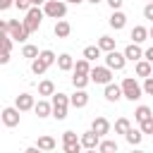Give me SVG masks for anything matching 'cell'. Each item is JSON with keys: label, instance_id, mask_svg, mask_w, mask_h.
<instances>
[{"label": "cell", "instance_id": "6da1fadb", "mask_svg": "<svg viewBox=\"0 0 153 153\" xmlns=\"http://www.w3.org/2000/svg\"><path fill=\"white\" fill-rule=\"evenodd\" d=\"M122 93H124V98L127 100H139L141 96H143V86H139V81L134 79V76H124V81H122Z\"/></svg>", "mask_w": 153, "mask_h": 153}, {"label": "cell", "instance_id": "7a4b0ae2", "mask_svg": "<svg viewBox=\"0 0 153 153\" xmlns=\"http://www.w3.org/2000/svg\"><path fill=\"white\" fill-rule=\"evenodd\" d=\"M69 105L72 103H69V96L67 93H53V117L55 120H65Z\"/></svg>", "mask_w": 153, "mask_h": 153}, {"label": "cell", "instance_id": "3957f363", "mask_svg": "<svg viewBox=\"0 0 153 153\" xmlns=\"http://www.w3.org/2000/svg\"><path fill=\"white\" fill-rule=\"evenodd\" d=\"M43 12H45V17H50V19H62V17L67 14V2H65V0H45Z\"/></svg>", "mask_w": 153, "mask_h": 153}, {"label": "cell", "instance_id": "277c9868", "mask_svg": "<svg viewBox=\"0 0 153 153\" xmlns=\"http://www.w3.org/2000/svg\"><path fill=\"white\" fill-rule=\"evenodd\" d=\"M43 14H45V12H43L38 5H33V7L26 12V17H24L22 22H24V26H26V31H29V33H33V31L41 26V22H43Z\"/></svg>", "mask_w": 153, "mask_h": 153}, {"label": "cell", "instance_id": "5b68a950", "mask_svg": "<svg viewBox=\"0 0 153 153\" xmlns=\"http://www.w3.org/2000/svg\"><path fill=\"white\" fill-rule=\"evenodd\" d=\"M62 148H65V153H79L84 146H81V139H76L74 131H65L62 134Z\"/></svg>", "mask_w": 153, "mask_h": 153}, {"label": "cell", "instance_id": "8992f818", "mask_svg": "<svg viewBox=\"0 0 153 153\" xmlns=\"http://www.w3.org/2000/svg\"><path fill=\"white\" fill-rule=\"evenodd\" d=\"M105 65H108L110 69L120 72V69H124V65H127V55H124V53H117V50H110V53L105 55Z\"/></svg>", "mask_w": 153, "mask_h": 153}, {"label": "cell", "instance_id": "52a82bcc", "mask_svg": "<svg viewBox=\"0 0 153 153\" xmlns=\"http://www.w3.org/2000/svg\"><path fill=\"white\" fill-rule=\"evenodd\" d=\"M91 81L93 84H110L112 81V69L105 65V67H93L91 69Z\"/></svg>", "mask_w": 153, "mask_h": 153}, {"label": "cell", "instance_id": "ba28073f", "mask_svg": "<svg viewBox=\"0 0 153 153\" xmlns=\"http://www.w3.org/2000/svg\"><path fill=\"white\" fill-rule=\"evenodd\" d=\"M98 143H100V134H98V131L88 129L86 134H81V146H84L86 151H96Z\"/></svg>", "mask_w": 153, "mask_h": 153}, {"label": "cell", "instance_id": "9c48e42d", "mask_svg": "<svg viewBox=\"0 0 153 153\" xmlns=\"http://www.w3.org/2000/svg\"><path fill=\"white\" fill-rule=\"evenodd\" d=\"M19 112H22V110H19L17 105H14V108H5V110H2V124H5V127H17V124H19Z\"/></svg>", "mask_w": 153, "mask_h": 153}, {"label": "cell", "instance_id": "30bf717a", "mask_svg": "<svg viewBox=\"0 0 153 153\" xmlns=\"http://www.w3.org/2000/svg\"><path fill=\"white\" fill-rule=\"evenodd\" d=\"M103 96H105V100L117 103L120 98H124V93H122V84H120V86H117V84H112V81H110V84H105V93H103Z\"/></svg>", "mask_w": 153, "mask_h": 153}, {"label": "cell", "instance_id": "8fae6325", "mask_svg": "<svg viewBox=\"0 0 153 153\" xmlns=\"http://www.w3.org/2000/svg\"><path fill=\"white\" fill-rule=\"evenodd\" d=\"M134 72H136V76H143V79H146V76L153 74V62H148L146 57H141V60L134 65Z\"/></svg>", "mask_w": 153, "mask_h": 153}, {"label": "cell", "instance_id": "7c38bea8", "mask_svg": "<svg viewBox=\"0 0 153 153\" xmlns=\"http://www.w3.org/2000/svg\"><path fill=\"white\" fill-rule=\"evenodd\" d=\"M69 103H72L74 108H86V105H88V93H86L84 88H76V91L69 96Z\"/></svg>", "mask_w": 153, "mask_h": 153}, {"label": "cell", "instance_id": "4fadbf2b", "mask_svg": "<svg viewBox=\"0 0 153 153\" xmlns=\"http://www.w3.org/2000/svg\"><path fill=\"white\" fill-rule=\"evenodd\" d=\"M14 105H17L22 112H26V110H33L36 103H33V96H31V93H19L17 100H14Z\"/></svg>", "mask_w": 153, "mask_h": 153}, {"label": "cell", "instance_id": "5bb4252c", "mask_svg": "<svg viewBox=\"0 0 153 153\" xmlns=\"http://www.w3.org/2000/svg\"><path fill=\"white\" fill-rule=\"evenodd\" d=\"M115 31H120V29H124V24H127V14L124 12H120V10H112V14H110V22H108Z\"/></svg>", "mask_w": 153, "mask_h": 153}, {"label": "cell", "instance_id": "9a60e30c", "mask_svg": "<svg viewBox=\"0 0 153 153\" xmlns=\"http://www.w3.org/2000/svg\"><path fill=\"white\" fill-rule=\"evenodd\" d=\"M124 55H127V60H131V62H139V60L143 57V50L139 48V43H129V45L124 48Z\"/></svg>", "mask_w": 153, "mask_h": 153}, {"label": "cell", "instance_id": "2e32d148", "mask_svg": "<svg viewBox=\"0 0 153 153\" xmlns=\"http://www.w3.org/2000/svg\"><path fill=\"white\" fill-rule=\"evenodd\" d=\"M91 129H93V131H98L100 136H105V134L110 131V122H108L105 117H93V122H91Z\"/></svg>", "mask_w": 153, "mask_h": 153}, {"label": "cell", "instance_id": "e0dca14e", "mask_svg": "<svg viewBox=\"0 0 153 153\" xmlns=\"http://www.w3.org/2000/svg\"><path fill=\"white\" fill-rule=\"evenodd\" d=\"M53 31H55V36H57V38H67V36L72 33V26H69V22H65V19H57Z\"/></svg>", "mask_w": 153, "mask_h": 153}, {"label": "cell", "instance_id": "ac0fdd59", "mask_svg": "<svg viewBox=\"0 0 153 153\" xmlns=\"http://www.w3.org/2000/svg\"><path fill=\"white\" fill-rule=\"evenodd\" d=\"M33 112H36L38 117H48V115H53V103H48V100H38V103L33 105Z\"/></svg>", "mask_w": 153, "mask_h": 153}, {"label": "cell", "instance_id": "d6986e66", "mask_svg": "<svg viewBox=\"0 0 153 153\" xmlns=\"http://www.w3.org/2000/svg\"><path fill=\"white\" fill-rule=\"evenodd\" d=\"M48 67H50V65H48V62H45V60H43V57H41V55H38V57H33V60H31V72H33V74H36V76H41V74H43V72H45V69H48Z\"/></svg>", "mask_w": 153, "mask_h": 153}, {"label": "cell", "instance_id": "ffe728a7", "mask_svg": "<svg viewBox=\"0 0 153 153\" xmlns=\"http://www.w3.org/2000/svg\"><path fill=\"white\" fill-rule=\"evenodd\" d=\"M57 67H60L62 72H69V69H74V60H72V55H69V53H62V55L57 57Z\"/></svg>", "mask_w": 153, "mask_h": 153}, {"label": "cell", "instance_id": "44dd1931", "mask_svg": "<svg viewBox=\"0 0 153 153\" xmlns=\"http://www.w3.org/2000/svg\"><path fill=\"white\" fill-rule=\"evenodd\" d=\"M88 81H91V74H84V72H74V76H72L74 88H86Z\"/></svg>", "mask_w": 153, "mask_h": 153}, {"label": "cell", "instance_id": "7402d4cb", "mask_svg": "<svg viewBox=\"0 0 153 153\" xmlns=\"http://www.w3.org/2000/svg\"><path fill=\"white\" fill-rule=\"evenodd\" d=\"M124 139H127L131 146H139V143H141V139H143V131H141V127H139V129H134V127H131V129L124 134Z\"/></svg>", "mask_w": 153, "mask_h": 153}, {"label": "cell", "instance_id": "603a6c76", "mask_svg": "<svg viewBox=\"0 0 153 153\" xmlns=\"http://www.w3.org/2000/svg\"><path fill=\"white\" fill-rule=\"evenodd\" d=\"M131 38H134V43H143V41L151 38V36H148V29H146V26H134V29H131Z\"/></svg>", "mask_w": 153, "mask_h": 153}, {"label": "cell", "instance_id": "cb8c5ba5", "mask_svg": "<svg viewBox=\"0 0 153 153\" xmlns=\"http://www.w3.org/2000/svg\"><path fill=\"white\" fill-rule=\"evenodd\" d=\"M148 117H153V112H151V108H148V105H139V108L134 110V120H136L139 124H141L143 120H148Z\"/></svg>", "mask_w": 153, "mask_h": 153}, {"label": "cell", "instance_id": "d4e9b609", "mask_svg": "<svg viewBox=\"0 0 153 153\" xmlns=\"http://www.w3.org/2000/svg\"><path fill=\"white\" fill-rule=\"evenodd\" d=\"M53 93H55V84L50 79H43L38 84V96H53Z\"/></svg>", "mask_w": 153, "mask_h": 153}, {"label": "cell", "instance_id": "484cf974", "mask_svg": "<svg viewBox=\"0 0 153 153\" xmlns=\"http://www.w3.org/2000/svg\"><path fill=\"white\" fill-rule=\"evenodd\" d=\"M36 146H38L41 151H55V146H57V143H55V139H53V136H38V143H36Z\"/></svg>", "mask_w": 153, "mask_h": 153}, {"label": "cell", "instance_id": "4316f807", "mask_svg": "<svg viewBox=\"0 0 153 153\" xmlns=\"http://www.w3.org/2000/svg\"><path fill=\"white\" fill-rule=\"evenodd\" d=\"M100 53H103V50H100V45H86V48H84V57H86V60H91V62H93V60H98V57H100Z\"/></svg>", "mask_w": 153, "mask_h": 153}, {"label": "cell", "instance_id": "83f0119b", "mask_svg": "<svg viewBox=\"0 0 153 153\" xmlns=\"http://www.w3.org/2000/svg\"><path fill=\"white\" fill-rule=\"evenodd\" d=\"M98 45H100L103 53H110V50H115V38H110V36H100V38H98Z\"/></svg>", "mask_w": 153, "mask_h": 153}, {"label": "cell", "instance_id": "f1b7e54d", "mask_svg": "<svg viewBox=\"0 0 153 153\" xmlns=\"http://www.w3.org/2000/svg\"><path fill=\"white\" fill-rule=\"evenodd\" d=\"M131 129V122L127 120V117H120L117 122H115V134H127Z\"/></svg>", "mask_w": 153, "mask_h": 153}, {"label": "cell", "instance_id": "f546056e", "mask_svg": "<svg viewBox=\"0 0 153 153\" xmlns=\"http://www.w3.org/2000/svg\"><path fill=\"white\" fill-rule=\"evenodd\" d=\"M41 53H38V48L36 45H31V43H26L24 48H22V57H26V60H33V57H38Z\"/></svg>", "mask_w": 153, "mask_h": 153}, {"label": "cell", "instance_id": "4dcf8cb0", "mask_svg": "<svg viewBox=\"0 0 153 153\" xmlns=\"http://www.w3.org/2000/svg\"><path fill=\"white\" fill-rule=\"evenodd\" d=\"M88 62H91V60H86V57L76 60V62H74V72H84V74H91V69H93V67H91Z\"/></svg>", "mask_w": 153, "mask_h": 153}, {"label": "cell", "instance_id": "1f68e13d", "mask_svg": "<svg viewBox=\"0 0 153 153\" xmlns=\"http://www.w3.org/2000/svg\"><path fill=\"white\" fill-rule=\"evenodd\" d=\"M98 151L100 153H112V151H117V143L115 141H100L98 143Z\"/></svg>", "mask_w": 153, "mask_h": 153}, {"label": "cell", "instance_id": "d6a6232c", "mask_svg": "<svg viewBox=\"0 0 153 153\" xmlns=\"http://www.w3.org/2000/svg\"><path fill=\"white\" fill-rule=\"evenodd\" d=\"M14 7H17L19 12H29V10L33 7V2H31V0H14Z\"/></svg>", "mask_w": 153, "mask_h": 153}, {"label": "cell", "instance_id": "836d02e7", "mask_svg": "<svg viewBox=\"0 0 153 153\" xmlns=\"http://www.w3.org/2000/svg\"><path fill=\"white\" fill-rule=\"evenodd\" d=\"M139 127H141V131H143V134H153V117L143 120V122H141Z\"/></svg>", "mask_w": 153, "mask_h": 153}, {"label": "cell", "instance_id": "e575fe53", "mask_svg": "<svg viewBox=\"0 0 153 153\" xmlns=\"http://www.w3.org/2000/svg\"><path fill=\"white\" fill-rule=\"evenodd\" d=\"M143 93L153 96V76H146V79H143Z\"/></svg>", "mask_w": 153, "mask_h": 153}, {"label": "cell", "instance_id": "d590c367", "mask_svg": "<svg viewBox=\"0 0 153 153\" xmlns=\"http://www.w3.org/2000/svg\"><path fill=\"white\" fill-rule=\"evenodd\" d=\"M143 17H146V19H151V22H153V2H148V5H146V7H143Z\"/></svg>", "mask_w": 153, "mask_h": 153}, {"label": "cell", "instance_id": "8d00e7d4", "mask_svg": "<svg viewBox=\"0 0 153 153\" xmlns=\"http://www.w3.org/2000/svg\"><path fill=\"white\" fill-rule=\"evenodd\" d=\"M105 2H108V5H110V7H112V10H120V7H122V2H124V0H105Z\"/></svg>", "mask_w": 153, "mask_h": 153}, {"label": "cell", "instance_id": "74e56055", "mask_svg": "<svg viewBox=\"0 0 153 153\" xmlns=\"http://www.w3.org/2000/svg\"><path fill=\"white\" fill-rule=\"evenodd\" d=\"M14 5V0H0V10H10Z\"/></svg>", "mask_w": 153, "mask_h": 153}, {"label": "cell", "instance_id": "f35d334b", "mask_svg": "<svg viewBox=\"0 0 153 153\" xmlns=\"http://www.w3.org/2000/svg\"><path fill=\"white\" fill-rule=\"evenodd\" d=\"M143 57H146L148 62H153V45H151L148 50H143Z\"/></svg>", "mask_w": 153, "mask_h": 153}, {"label": "cell", "instance_id": "ab89813d", "mask_svg": "<svg viewBox=\"0 0 153 153\" xmlns=\"http://www.w3.org/2000/svg\"><path fill=\"white\" fill-rule=\"evenodd\" d=\"M33 5H45V0H31Z\"/></svg>", "mask_w": 153, "mask_h": 153}, {"label": "cell", "instance_id": "60d3db41", "mask_svg": "<svg viewBox=\"0 0 153 153\" xmlns=\"http://www.w3.org/2000/svg\"><path fill=\"white\" fill-rule=\"evenodd\" d=\"M65 2H72V5H79V2H84V0H65Z\"/></svg>", "mask_w": 153, "mask_h": 153}, {"label": "cell", "instance_id": "b9f144b4", "mask_svg": "<svg viewBox=\"0 0 153 153\" xmlns=\"http://www.w3.org/2000/svg\"><path fill=\"white\" fill-rule=\"evenodd\" d=\"M86 2H91V5H98V2H103V0H86Z\"/></svg>", "mask_w": 153, "mask_h": 153}, {"label": "cell", "instance_id": "7bdbcfd3", "mask_svg": "<svg viewBox=\"0 0 153 153\" xmlns=\"http://www.w3.org/2000/svg\"><path fill=\"white\" fill-rule=\"evenodd\" d=\"M148 36H151V38H153V26H151V29H148Z\"/></svg>", "mask_w": 153, "mask_h": 153}, {"label": "cell", "instance_id": "ee69618b", "mask_svg": "<svg viewBox=\"0 0 153 153\" xmlns=\"http://www.w3.org/2000/svg\"><path fill=\"white\" fill-rule=\"evenodd\" d=\"M148 2H153V0H148Z\"/></svg>", "mask_w": 153, "mask_h": 153}]
</instances>
